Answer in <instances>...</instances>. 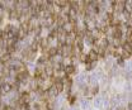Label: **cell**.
Masks as SVG:
<instances>
[{"instance_id":"cell-1","label":"cell","mask_w":132,"mask_h":110,"mask_svg":"<svg viewBox=\"0 0 132 110\" xmlns=\"http://www.w3.org/2000/svg\"><path fill=\"white\" fill-rule=\"evenodd\" d=\"M12 91H13V87H12V84H10V82L4 81V82L0 84V95H1V96H3V95H6V94H9V92H12Z\"/></svg>"},{"instance_id":"cell-2","label":"cell","mask_w":132,"mask_h":110,"mask_svg":"<svg viewBox=\"0 0 132 110\" xmlns=\"http://www.w3.org/2000/svg\"><path fill=\"white\" fill-rule=\"evenodd\" d=\"M88 57H89V61H90V62H97V61H98V58H99L98 52L93 48V49H90V51H89Z\"/></svg>"},{"instance_id":"cell-3","label":"cell","mask_w":132,"mask_h":110,"mask_svg":"<svg viewBox=\"0 0 132 110\" xmlns=\"http://www.w3.org/2000/svg\"><path fill=\"white\" fill-rule=\"evenodd\" d=\"M64 72H65V75L70 76V75H72V73L76 72V67H75L74 65H67V66H65V70H64Z\"/></svg>"},{"instance_id":"cell-4","label":"cell","mask_w":132,"mask_h":110,"mask_svg":"<svg viewBox=\"0 0 132 110\" xmlns=\"http://www.w3.org/2000/svg\"><path fill=\"white\" fill-rule=\"evenodd\" d=\"M79 58H80V61H81V62H84V63H88V62H90V61H89V57H88V54H85V53H80Z\"/></svg>"},{"instance_id":"cell-5","label":"cell","mask_w":132,"mask_h":110,"mask_svg":"<svg viewBox=\"0 0 132 110\" xmlns=\"http://www.w3.org/2000/svg\"><path fill=\"white\" fill-rule=\"evenodd\" d=\"M97 65V62H88V63H85V68L89 71V70H92V68H94V66Z\"/></svg>"},{"instance_id":"cell-6","label":"cell","mask_w":132,"mask_h":110,"mask_svg":"<svg viewBox=\"0 0 132 110\" xmlns=\"http://www.w3.org/2000/svg\"><path fill=\"white\" fill-rule=\"evenodd\" d=\"M67 100H69V103L70 104H75V101H76V96H67Z\"/></svg>"},{"instance_id":"cell-7","label":"cell","mask_w":132,"mask_h":110,"mask_svg":"<svg viewBox=\"0 0 132 110\" xmlns=\"http://www.w3.org/2000/svg\"><path fill=\"white\" fill-rule=\"evenodd\" d=\"M117 62H118V65H119V66H123V63H125V60H123L122 57H118Z\"/></svg>"},{"instance_id":"cell-8","label":"cell","mask_w":132,"mask_h":110,"mask_svg":"<svg viewBox=\"0 0 132 110\" xmlns=\"http://www.w3.org/2000/svg\"><path fill=\"white\" fill-rule=\"evenodd\" d=\"M98 92V87H93V94H97Z\"/></svg>"},{"instance_id":"cell-9","label":"cell","mask_w":132,"mask_h":110,"mask_svg":"<svg viewBox=\"0 0 132 110\" xmlns=\"http://www.w3.org/2000/svg\"><path fill=\"white\" fill-rule=\"evenodd\" d=\"M131 56H132V54H131Z\"/></svg>"}]
</instances>
